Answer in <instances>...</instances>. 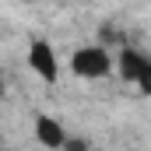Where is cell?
I'll use <instances>...</instances> for the list:
<instances>
[{
    "mask_svg": "<svg viewBox=\"0 0 151 151\" xmlns=\"http://www.w3.org/2000/svg\"><path fill=\"white\" fill-rule=\"evenodd\" d=\"M70 70L77 77H106L113 70V53L106 46H81L70 56Z\"/></svg>",
    "mask_w": 151,
    "mask_h": 151,
    "instance_id": "1",
    "label": "cell"
},
{
    "mask_svg": "<svg viewBox=\"0 0 151 151\" xmlns=\"http://www.w3.org/2000/svg\"><path fill=\"white\" fill-rule=\"evenodd\" d=\"M28 67H32L42 81H56V74H60L56 53H53V46H49L46 39H35V42L28 46Z\"/></svg>",
    "mask_w": 151,
    "mask_h": 151,
    "instance_id": "2",
    "label": "cell"
},
{
    "mask_svg": "<svg viewBox=\"0 0 151 151\" xmlns=\"http://www.w3.org/2000/svg\"><path fill=\"white\" fill-rule=\"evenodd\" d=\"M144 67H148V56L144 53H137V49H119V56H116V70H119V77L123 81H141V74H144Z\"/></svg>",
    "mask_w": 151,
    "mask_h": 151,
    "instance_id": "3",
    "label": "cell"
},
{
    "mask_svg": "<svg viewBox=\"0 0 151 151\" xmlns=\"http://www.w3.org/2000/svg\"><path fill=\"white\" fill-rule=\"evenodd\" d=\"M35 137H39L42 148H53V151L67 144V134H63V127H60L53 116H39L35 119Z\"/></svg>",
    "mask_w": 151,
    "mask_h": 151,
    "instance_id": "4",
    "label": "cell"
},
{
    "mask_svg": "<svg viewBox=\"0 0 151 151\" xmlns=\"http://www.w3.org/2000/svg\"><path fill=\"white\" fill-rule=\"evenodd\" d=\"M119 42H123V35H119V32H116L113 25H106V28H102V46H106V49H109V46H119Z\"/></svg>",
    "mask_w": 151,
    "mask_h": 151,
    "instance_id": "5",
    "label": "cell"
},
{
    "mask_svg": "<svg viewBox=\"0 0 151 151\" xmlns=\"http://www.w3.org/2000/svg\"><path fill=\"white\" fill-rule=\"evenodd\" d=\"M63 151H88V141H84V137H67Z\"/></svg>",
    "mask_w": 151,
    "mask_h": 151,
    "instance_id": "6",
    "label": "cell"
},
{
    "mask_svg": "<svg viewBox=\"0 0 151 151\" xmlns=\"http://www.w3.org/2000/svg\"><path fill=\"white\" fill-rule=\"evenodd\" d=\"M137 84H141V91H144V95H151V60H148V67H144V74H141Z\"/></svg>",
    "mask_w": 151,
    "mask_h": 151,
    "instance_id": "7",
    "label": "cell"
}]
</instances>
